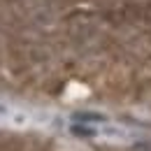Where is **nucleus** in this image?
<instances>
[{"instance_id":"f257e3e1","label":"nucleus","mask_w":151,"mask_h":151,"mask_svg":"<svg viewBox=\"0 0 151 151\" xmlns=\"http://www.w3.org/2000/svg\"><path fill=\"white\" fill-rule=\"evenodd\" d=\"M75 121H105L102 114H93V112H77Z\"/></svg>"},{"instance_id":"f03ea898","label":"nucleus","mask_w":151,"mask_h":151,"mask_svg":"<svg viewBox=\"0 0 151 151\" xmlns=\"http://www.w3.org/2000/svg\"><path fill=\"white\" fill-rule=\"evenodd\" d=\"M72 132H75V135H81V137H93L98 130H95V128H88V126H77L75 123V126H72Z\"/></svg>"},{"instance_id":"7ed1b4c3","label":"nucleus","mask_w":151,"mask_h":151,"mask_svg":"<svg viewBox=\"0 0 151 151\" xmlns=\"http://www.w3.org/2000/svg\"><path fill=\"white\" fill-rule=\"evenodd\" d=\"M0 112H2V107H0Z\"/></svg>"}]
</instances>
